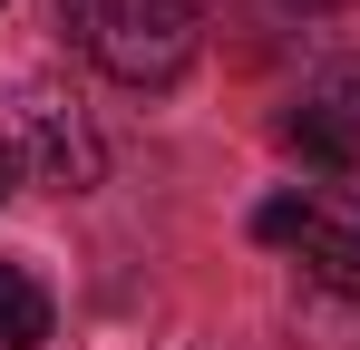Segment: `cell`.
I'll return each instance as SVG.
<instances>
[{"label":"cell","mask_w":360,"mask_h":350,"mask_svg":"<svg viewBox=\"0 0 360 350\" xmlns=\"http://www.w3.org/2000/svg\"><path fill=\"white\" fill-rule=\"evenodd\" d=\"M59 20L117 88H176L195 68V39H205L195 0H59Z\"/></svg>","instance_id":"obj_1"},{"label":"cell","mask_w":360,"mask_h":350,"mask_svg":"<svg viewBox=\"0 0 360 350\" xmlns=\"http://www.w3.org/2000/svg\"><path fill=\"white\" fill-rule=\"evenodd\" d=\"M0 166L20 175V185H49V195H88L98 175H108V146H98V127L78 98L59 88H10V108H0Z\"/></svg>","instance_id":"obj_2"},{"label":"cell","mask_w":360,"mask_h":350,"mask_svg":"<svg viewBox=\"0 0 360 350\" xmlns=\"http://www.w3.org/2000/svg\"><path fill=\"white\" fill-rule=\"evenodd\" d=\"M253 233L292 253L302 283L360 302V195H351V185H321V195H311V185H283V195L253 205Z\"/></svg>","instance_id":"obj_3"},{"label":"cell","mask_w":360,"mask_h":350,"mask_svg":"<svg viewBox=\"0 0 360 350\" xmlns=\"http://www.w3.org/2000/svg\"><path fill=\"white\" fill-rule=\"evenodd\" d=\"M39 341H49V292L20 263H0V350H39Z\"/></svg>","instance_id":"obj_4"},{"label":"cell","mask_w":360,"mask_h":350,"mask_svg":"<svg viewBox=\"0 0 360 350\" xmlns=\"http://www.w3.org/2000/svg\"><path fill=\"white\" fill-rule=\"evenodd\" d=\"M283 146H292L302 166H331V175H341V166H360V146L331 127V117H311V108H292V117H283Z\"/></svg>","instance_id":"obj_5"},{"label":"cell","mask_w":360,"mask_h":350,"mask_svg":"<svg viewBox=\"0 0 360 350\" xmlns=\"http://www.w3.org/2000/svg\"><path fill=\"white\" fill-rule=\"evenodd\" d=\"M302 108H311V117H331V127L360 146V58H331V68L311 78V98H302Z\"/></svg>","instance_id":"obj_6"},{"label":"cell","mask_w":360,"mask_h":350,"mask_svg":"<svg viewBox=\"0 0 360 350\" xmlns=\"http://www.w3.org/2000/svg\"><path fill=\"white\" fill-rule=\"evenodd\" d=\"M283 10H341V0H283Z\"/></svg>","instance_id":"obj_7"},{"label":"cell","mask_w":360,"mask_h":350,"mask_svg":"<svg viewBox=\"0 0 360 350\" xmlns=\"http://www.w3.org/2000/svg\"><path fill=\"white\" fill-rule=\"evenodd\" d=\"M0 195H10V166H0Z\"/></svg>","instance_id":"obj_8"}]
</instances>
